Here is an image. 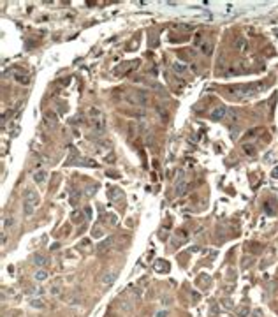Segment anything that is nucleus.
<instances>
[{
    "mask_svg": "<svg viewBox=\"0 0 278 317\" xmlns=\"http://www.w3.org/2000/svg\"><path fill=\"white\" fill-rule=\"evenodd\" d=\"M37 205H39V196H37V192L32 189H27L25 190V197H23V213L25 217H32L35 211V208H37Z\"/></svg>",
    "mask_w": 278,
    "mask_h": 317,
    "instance_id": "1",
    "label": "nucleus"
},
{
    "mask_svg": "<svg viewBox=\"0 0 278 317\" xmlns=\"http://www.w3.org/2000/svg\"><path fill=\"white\" fill-rule=\"evenodd\" d=\"M261 88H264L262 83H252V85H241V87H232V93H236L238 97H250V95H254L257 93Z\"/></svg>",
    "mask_w": 278,
    "mask_h": 317,
    "instance_id": "2",
    "label": "nucleus"
},
{
    "mask_svg": "<svg viewBox=\"0 0 278 317\" xmlns=\"http://www.w3.org/2000/svg\"><path fill=\"white\" fill-rule=\"evenodd\" d=\"M125 99L132 106H146L148 104V97L144 92H129V95Z\"/></svg>",
    "mask_w": 278,
    "mask_h": 317,
    "instance_id": "3",
    "label": "nucleus"
},
{
    "mask_svg": "<svg viewBox=\"0 0 278 317\" xmlns=\"http://www.w3.org/2000/svg\"><path fill=\"white\" fill-rule=\"evenodd\" d=\"M139 67V60H132V62H125V63H122V65H118V67H115V71L113 72L116 74H127V72H130L132 69H137Z\"/></svg>",
    "mask_w": 278,
    "mask_h": 317,
    "instance_id": "4",
    "label": "nucleus"
},
{
    "mask_svg": "<svg viewBox=\"0 0 278 317\" xmlns=\"http://www.w3.org/2000/svg\"><path fill=\"white\" fill-rule=\"evenodd\" d=\"M92 131L95 136H102L104 132H106V120H104V116L93 118L92 120Z\"/></svg>",
    "mask_w": 278,
    "mask_h": 317,
    "instance_id": "5",
    "label": "nucleus"
},
{
    "mask_svg": "<svg viewBox=\"0 0 278 317\" xmlns=\"http://www.w3.org/2000/svg\"><path fill=\"white\" fill-rule=\"evenodd\" d=\"M225 116H227V107L225 106H217L213 111L210 113V118L213 122H220V120H224Z\"/></svg>",
    "mask_w": 278,
    "mask_h": 317,
    "instance_id": "6",
    "label": "nucleus"
},
{
    "mask_svg": "<svg viewBox=\"0 0 278 317\" xmlns=\"http://www.w3.org/2000/svg\"><path fill=\"white\" fill-rule=\"evenodd\" d=\"M113 245H115V236H109V238H107V240H104L102 243H100V245L97 247V252H99V254L106 252V250H109V249H111Z\"/></svg>",
    "mask_w": 278,
    "mask_h": 317,
    "instance_id": "7",
    "label": "nucleus"
},
{
    "mask_svg": "<svg viewBox=\"0 0 278 317\" xmlns=\"http://www.w3.org/2000/svg\"><path fill=\"white\" fill-rule=\"evenodd\" d=\"M171 69H173V72H176V74H185L187 71H188V67H187L183 62H173Z\"/></svg>",
    "mask_w": 278,
    "mask_h": 317,
    "instance_id": "8",
    "label": "nucleus"
},
{
    "mask_svg": "<svg viewBox=\"0 0 278 317\" xmlns=\"http://www.w3.org/2000/svg\"><path fill=\"white\" fill-rule=\"evenodd\" d=\"M187 187H188V183H187L185 180H180L178 183H176V187H174L176 196H183V194L187 192Z\"/></svg>",
    "mask_w": 278,
    "mask_h": 317,
    "instance_id": "9",
    "label": "nucleus"
},
{
    "mask_svg": "<svg viewBox=\"0 0 278 317\" xmlns=\"http://www.w3.org/2000/svg\"><path fill=\"white\" fill-rule=\"evenodd\" d=\"M197 48L201 49V53H204V55H210L211 53V49H213V46H211V42L210 41H202V42L197 46Z\"/></svg>",
    "mask_w": 278,
    "mask_h": 317,
    "instance_id": "10",
    "label": "nucleus"
},
{
    "mask_svg": "<svg viewBox=\"0 0 278 317\" xmlns=\"http://www.w3.org/2000/svg\"><path fill=\"white\" fill-rule=\"evenodd\" d=\"M234 49H238V51H246V39H245V37H238V39L234 41Z\"/></svg>",
    "mask_w": 278,
    "mask_h": 317,
    "instance_id": "11",
    "label": "nucleus"
},
{
    "mask_svg": "<svg viewBox=\"0 0 278 317\" xmlns=\"http://www.w3.org/2000/svg\"><path fill=\"white\" fill-rule=\"evenodd\" d=\"M116 278H118L116 273H106V275L102 277V284H104V285H113Z\"/></svg>",
    "mask_w": 278,
    "mask_h": 317,
    "instance_id": "12",
    "label": "nucleus"
},
{
    "mask_svg": "<svg viewBox=\"0 0 278 317\" xmlns=\"http://www.w3.org/2000/svg\"><path fill=\"white\" fill-rule=\"evenodd\" d=\"M34 264L35 266H39V268H42V266L48 264V259L44 257V255H41V254H37V255L34 257Z\"/></svg>",
    "mask_w": 278,
    "mask_h": 317,
    "instance_id": "13",
    "label": "nucleus"
},
{
    "mask_svg": "<svg viewBox=\"0 0 278 317\" xmlns=\"http://www.w3.org/2000/svg\"><path fill=\"white\" fill-rule=\"evenodd\" d=\"M118 196H122V190L120 189H116V187H111V189L107 190V197H109V199H116Z\"/></svg>",
    "mask_w": 278,
    "mask_h": 317,
    "instance_id": "14",
    "label": "nucleus"
},
{
    "mask_svg": "<svg viewBox=\"0 0 278 317\" xmlns=\"http://www.w3.org/2000/svg\"><path fill=\"white\" fill-rule=\"evenodd\" d=\"M46 176H48V175H46V171L41 169V171H37V173L34 175V180L37 181V183H42V181L46 180Z\"/></svg>",
    "mask_w": 278,
    "mask_h": 317,
    "instance_id": "15",
    "label": "nucleus"
},
{
    "mask_svg": "<svg viewBox=\"0 0 278 317\" xmlns=\"http://www.w3.org/2000/svg\"><path fill=\"white\" fill-rule=\"evenodd\" d=\"M34 278L35 280H46V278H48V271H46V270H37V271H35V275H34Z\"/></svg>",
    "mask_w": 278,
    "mask_h": 317,
    "instance_id": "16",
    "label": "nucleus"
},
{
    "mask_svg": "<svg viewBox=\"0 0 278 317\" xmlns=\"http://www.w3.org/2000/svg\"><path fill=\"white\" fill-rule=\"evenodd\" d=\"M30 307H34V308H42V307H44V301L41 300V298H32V300H30Z\"/></svg>",
    "mask_w": 278,
    "mask_h": 317,
    "instance_id": "17",
    "label": "nucleus"
},
{
    "mask_svg": "<svg viewBox=\"0 0 278 317\" xmlns=\"http://www.w3.org/2000/svg\"><path fill=\"white\" fill-rule=\"evenodd\" d=\"M92 236H93V238H102V236H104V229L100 227V225H95V227L92 229Z\"/></svg>",
    "mask_w": 278,
    "mask_h": 317,
    "instance_id": "18",
    "label": "nucleus"
},
{
    "mask_svg": "<svg viewBox=\"0 0 278 317\" xmlns=\"http://www.w3.org/2000/svg\"><path fill=\"white\" fill-rule=\"evenodd\" d=\"M88 115L92 116V120H93V118H99V116H104V115H102V111H100L99 107H90V111H88Z\"/></svg>",
    "mask_w": 278,
    "mask_h": 317,
    "instance_id": "19",
    "label": "nucleus"
},
{
    "mask_svg": "<svg viewBox=\"0 0 278 317\" xmlns=\"http://www.w3.org/2000/svg\"><path fill=\"white\" fill-rule=\"evenodd\" d=\"M16 81H18V83H23V85H28L30 83L28 76H25V74H21V72H16Z\"/></svg>",
    "mask_w": 278,
    "mask_h": 317,
    "instance_id": "20",
    "label": "nucleus"
},
{
    "mask_svg": "<svg viewBox=\"0 0 278 317\" xmlns=\"http://www.w3.org/2000/svg\"><path fill=\"white\" fill-rule=\"evenodd\" d=\"M243 151L246 153V155H255V148H254V145H248V143H245L243 145Z\"/></svg>",
    "mask_w": 278,
    "mask_h": 317,
    "instance_id": "21",
    "label": "nucleus"
},
{
    "mask_svg": "<svg viewBox=\"0 0 278 317\" xmlns=\"http://www.w3.org/2000/svg\"><path fill=\"white\" fill-rule=\"evenodd\" d=\"M236 314H238V317H248L250 310H248V307H239V308H236Z\"/></svg>",
    "mask_w": 278,
    "mask_h": 317,
    "instance_id": "22",
    "label": "nucleus"
},
{
    "mask_svg": "<svg viewBox=\"0 0 278 317\" xmlns=\"http://www.w3.org/2000/svg\"><path fill=\"white\" fill-rule=\"evenodd\" d=\"M46 120H48L49 125H55L56 123V115L55 113H46Z\"/></svg>",
    "mask_w": 278,
    "mask_h": 317,
    "instance_id": "23",
    "label": "nucleus"
},
{
    "mask_svg": "<svg viewBox=\"0 0 278 317\" xmlns=\"http://www.w3.org/2000/svg\"><path fill=\"white\" fill-rule=\"evenodd\" d=\"M174 28H180V30H192L194 25H176Z\"/></svg>",
    "mask_w": 278,
    "mask_h": 317,
    "instance_id": "24",
    "label": "nucleus"
},
{
    "mask_svg": "<svg viewBox=\"0 0 278 317\" xmlns=\"http://www.w3.org/2000/svg\"><path fill=\"white\" fill-rule=\"evenodd\" d=\"M273 203H271V201H268V203H266V206H264V208H266V211H268V213H275V210H273Z\"/></svg>",
    "mask_w": 278,
    "mask_h": 317,
    "instance_id": "25",
    "label": "nucleus"
},
{
    "mask_svg": "<svg viewBox=\"0 0 278 317\" xmlns=\"http://www.w3.org/2000/svg\"><path fill=\"white\" fill-rule=\"evenodd\" d=\"M83 215L79 213V215H74V224H81V222H83Z\"/></svg>",
    "mask_w": 278,
    "mask_h": 317,
    "instance_id": "26",
    "label": "nucleus"
},
{
    "mask_svg": "<svg viewBox=\"0 0 278 317\" xmlns=\"http://www.w3.org/2000/svg\"><path fill=\"white\" fill-rule=\"evenodd\" d=\"M157 111H159V115H160V116H162V118H167V113H166V111H164V109H162V107H160V106H157Z\"/></svg>",
    "mask_w": 278,
    "mask_h": 317,
    "instance_id": "27",
    "label": "nucleus"
},
{
    "mask_svg": "<svg viewBox=\"0 0 278 317\" xmlns=\"http://www.w3.org/2000/svg\"><path fill=\"white\" fill-rule=\"evenodd\" d=\"M85 215H86V219H92V208H90V206L85 208Z\"/></svg>",
    "mask_w": 278,
    "mask_h": 317,
    "instance_id": "28",
    "label": "nucleus"
},
{
    "mask_svg": "<svg viewBox=\"0 0 278 317\" xmlns=\"http://www.w3.org/2000/svg\"><path fill=\"white\" fill-rule=\"evenodd\" d=\"M7 225H12V217H7L4 220V227H7Z\"/></svg>",
    "mask_w": 278,
    "mask_h": 317,
    "instance_id": "29",
    "label": "nucleus"
},
{
    "mask_svg": "<svg viewBox=\"0 0 278 317\" xmlns=\"http://www.w3.org/2000/svg\"><path fill=\"white\" fill-rule=\"evenodd\" d=\"M30 293H32V294H42V289H41V287H32Z\"/></svg>",
    "mask_w": 278,
    "mask_h": 317,
    "instance_id": "30",
    "label": "nucleus"
},
{
    "mask_svg": "<svg viewBox=\"0 0 278 317\" xmlns=\"http://www.w3.org/2000/svg\"><path fill=\"white\" fill-rule=\"evenodd\" d=\"M261 315H262V310H259V308L252 312V317H261Z\"/></svg>",
    "mask_w": 278,
    "mask_h": 317,
    "instance_id": "31",
    "label": "nucleus"
},
{
    "mask_svg": "<svg viewBox=\"0 0 278 317\" xmlns=\"http://www.w3.org/2000/svg\"><path fill=\"white\" fill-rule=\"evenodd\" d=\"M155 317H167V310H160V312H157Z\"/></svg>",
    "mask_w": 278,
    "mask_h": 317,
    "instance_id": "32",
    "label": "nucleus"
},
{
    "mask_svg": "<svg viewBox=\"0 0 278 317\" xmlns=\"http://www.w3.org/2000/svg\"><path fill=\"white\" fill-rule=\"evenodd\" d=\"M51 294H53V296L60 294V287H51Z\"/></svg>",
    "mask_w": 278,
    "mask_h": 317,
    "instance_id": "33",
    "label": "nucleus"
},
{
    "mask_svg": "<svg viewBox=\"0 0 278 317\" xmlns=\"http://www.w3.org/2000/svg\"><path fill=\"white\" fill-rule=\"evenodd\" d=\"M224 308H232V305H231L229 300H225V301H224Z\"/></svg>",
    "mask_w": 278,
    "mask_h": 317,
    "instance_id": "34",
    "label": "nucleus"
},
{
    "mask_svg": "<svg viewBox=\"0 0 278 317\" xmlns=\"http://www.w3.org/2000/svg\"><path fill=\"white\" fill-rule=\"evenodd\" d=\"M273 178H278V166L273 169Z\"/></svg>",
    "mask_w": 278,
    "mask_h": 317,
    "instance_id": "35",
    "label": "nucleus"
}]
</instances>
